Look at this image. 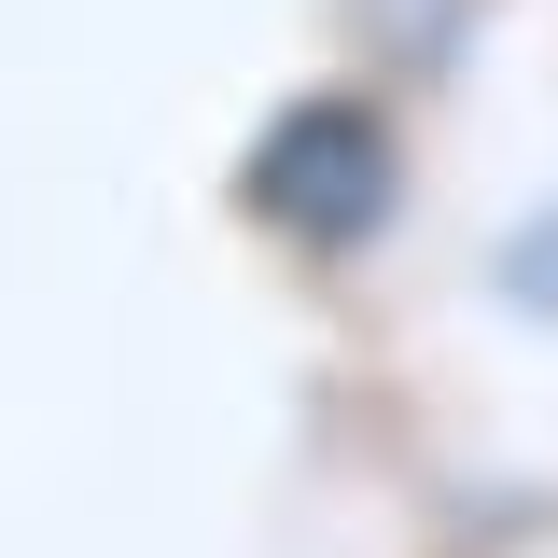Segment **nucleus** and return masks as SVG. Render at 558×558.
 Returning <instances> with one entry per match:
<instances>
[{
	"label": "nucleus",
	"mask_w": 558,
	"mask_h": 558,
	"mask_svg": "<svg viewBox=\"0 0 558 558\" xmlns=\"http://www.w3.org/2000/svg\"><path fill=\"white\" fill-rule=\"evenodd\" d=\"M238 196H252V223H266V238H293V252H363V238L391 223V196H405L391 112H377V98H349V84H322V98L266 112L252 168H238Z\"/></svg>",
	"instance_id": "f257e3e1"
},
{
	"label": "nucleus",
	"mask_w": 558,
	"mask_h": 558,
	"mask_svg": "<svg viewBox=\"0 0 558 558\" xmlns=\"http://www.w3.org/2000/svg\"><path fill=\"white\" fill-rule=\"evenodd\" d=\"M502 293L517 307H558V223H517L502 238Z\"/></svg>",
	"instance_id": "f03ea898"
}]
</instances>
